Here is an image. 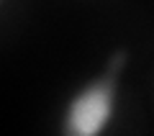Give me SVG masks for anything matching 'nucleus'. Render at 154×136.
<instances>
[{"label":"nucleus","mask_w":154,"mask_h":136,"mask_svg":"<svg viewBox=\"0 0 154 136\" xmlns=\"http://www.w3.org/2000/svg\"><path fill=\"white\" fill-rule=\"evenodd\" d=\"M126 54H116L98 77L69 98L62 118V131L69 136H98L108 128L118 105V77Z\"/></svg>","instance_id":"nucleus-1"}]
</instances>
